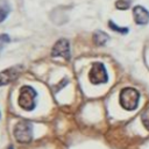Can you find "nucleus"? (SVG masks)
I'll return each instance as SVG.
<instances>
[{"label":"nucleus","mask_w":149,"mask_h":149,"mask_svg":"<svg viewBox=\"0 0 149 149\" xmlns=\"http://www.w3.org/2000/svg\"><path fill=\"white\" fill-rule=\"evenodd\" d=\"M139 100H140V93L137 90L133 87H125L121 90L119 101L122 108L127 111H134L139 105Z\"/></svg>","instance_id":"1"},{"label":"nucleus","mask_w":149,"mask_h":149,"mask_svg":"<svg viewBox=\"0 0 149 149\" xmlns=\"http://www.w3.org/2000/svg\"><path fill=\"white\" fill-rule=\"evenodd\" d=\"M51 55L54 57L59 56V57H63L66 61H69L70 59V45H69V41L65 40V38L58 40L55 43V45L52 47Z\"/></svg>","instance_id":"5"},{"label":"nucleus","mask_w":149,"mask_h":149,"mask_svg":"<svg viewBox=\"0 0 149 149\" xmlns=\"http://www.w3.org/2000/svg\"><path fill=\"white\" fill-rule=\"evenodd\" d=\"M107 40H108V35L105 34V33L101 31V30L95 31L94 35H93V41H94V43H95L97 45H99V47L104 45V44L107 42Z\"/></svg>","instance_id":"8"},{"label":"nucleus","mask_w":149,"mask_h":149,"mask_svg":"<svg viewBox=\"0 0 149 149\" xmlns=\"http://www.w3.org/2000/svg\"><path fill=\"white\" fill-rule=\"evenodd\" d=\"M108 24H109V27H111L113 30H115V31H119V33H121V34L128 33V29H127V28H125V27H118V26L114 24V22H112V21H109Z\"/></svg>","instance_id":"11"},{"label":"nucleus","mask_w":149,"mask_h":149,"mask_svg":"<svg viewBox=\"0 0 149 149\" xmlns=\"http://www.w3.org/2000/svg\"><path fill=\"white\" fill-rule=\"evenodd\" d=\"M10 12V6L6 0H0V22H2Z\"/></svg>","instance_id":"9"},{"label":"nucleus","mask_w":149,"mask_h":149,"mask_svg":"<svg viewBox=\"0 0 149 149\" xmlns=\"http://www.w3.org/2000/svg\"><path fill=\"white\" fill-rule=\"evenodd\" d=\"M37 97L36 91L29 86V85H24L20 88V93H19V98H17V102L19 106L21 108H23L24 111H33L36 107V102H35V98Z\"/></svg>","instance_id":"2"},{"label":"nucleus","mask_w":149,"mask_h":149,"mask_svg":"<svg viewBox=\"0 0 149 149\" xmlns=\"http://www.w3.org/2000/svg\"><path fill=\"white\" fill-rule=\"evenodd\" d=\"M14 136L21 143H28L33 139V125L28 121H19L14 127Z\"/></svg>","instance_id":"3"},{"label":"nucleus","mask_w":149,"mask_h":149,"mask_svg":"<svg viewBox=\"0 0 149 149\" xmlns=\"http://www.w3.org/2000/svg\"><path fill=\"white\" fill-rule=\"evenodd\" d=\"M115 6H116L118 9L123 10V9H127V8L129 7V1H126V0H118V1L115 2Z\"/></svg>","instance_id":"12"},{"label":"nucleus","mask_w":149,"mask_h":149,"mask_svg":"<svg viewBox=\"0 0 149 149\" xmlns=\"http://www.w3.org/2000/svg\"><path fill=\"white\" fill-rule=\"evenodd\" d=\"M21 71H22V66H13V68L1 71L0 72V86L7 85L10 81L15 80L16 77H19Z\"/></svg>","instance_id":"6"},{"label":"nucleus","mask_w":149,"mask_h":149,"mask_svg":"<svg viewBox=\"0 0 149 149\" xmlns=\"http://www.w3.org/2000/svg\"><path fill=\"white\" fill-rule=\"evenodd\" d=\"M134 21L137 24H147L149 21V12L142 6H135L133 9Z\"/></svg>","instance_id":"7"},{"label":"nucleus","mask_w":149,"mask_h":149,"mask_svg":"<svg viewBox=\"0 0 149 149\" xmlns=\"http://www.w3.org/2000/svg\"><path fill=\"white\" fill-rule=\"evenodd\" d=\"M88 79L92 84L98 85V84H104L108 80V74L106 71V68L102 63H93L92 68L88 72Z\"/></svg>","instance_id":"4"},{"label":"nucleus","mask_w":149,"mask_h":149,"mask_svg":"<svg viewBox=\"0 0 149 149\" xmlns=\"http://www.w3.org/2000/svg\"><path fill=\"white\" fill-rule=\"evenodd\" d=\"M141 119H142V123L143 126L149 130V106H147L141 114Z\"/></svg>","instance_id":"10"},{"label":"nucleus","mask_w":149,"mask_h":149,"mask_svg":"<svg viewBox=\"0 0 149 149\" xmlns=\"http://www.w3.org/2000/svg\"><path fill=\"white\" fill-rule=\"evenodd\" d=\"M9 42V37L7 36V35H0V49H2L3 47H5V44L6 43H8Z\"/></svg>","instance_id":"13"}]
</instances>
